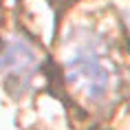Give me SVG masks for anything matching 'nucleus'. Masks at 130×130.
Returning <instances> with one entry per match:
<instances>
[{"mask_svg":"<svg viewBox=\"0 0 130 130\" xmlns=\"http://www.w3.org/2000/svg\"><path fill=\"white\" fill-rule=\"evenodd\" d=\"M62 64L69 88L88 104L106 102L110 93L119 88L121 71L110 44L86 29L66 40Z\"/></svg>","mask_w":130,"mask_h":130,"instance_id":"f257e3e1","label":"nucleus"},{"mask_svg":"<svg viewBox=\"0 0 130 130\" xmlns=\"http://www.w3.org/2000/svg\"><path fill=\"white\" fill-rule=\"evenodd\" d=\"M40 73V51L27 38H11L0 48V82L11 93L27 90Z\"/></svg>","mask_w":130,"mask_h":130,"instance_id":"f03ea898","label":"nucleus"}]
</instances>
